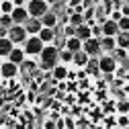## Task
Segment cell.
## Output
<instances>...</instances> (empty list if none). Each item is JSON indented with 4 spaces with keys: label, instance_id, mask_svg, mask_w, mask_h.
<instances>
[{
    "label": "cell",
    "instance_id": "cell-1",
    "mask_svg": "<svg viewBox=\"0 0 129 129\" xmlns=\"http://www.w3.org/2000/svg\"><path fill=\"white\" fill-rule=\"evenodd\" d=\"M39 63L43 70H53L55 63H59V47L55 43H47L39 53Z\"/></svg>",
    "mask_w": 129,
    "mask_h": 129
},
{
    "label": "cell",
    "instance_id": "cell-2",
    "mask_svg": "<svg viewBox=\"0 0 129 129\" xmlns=\"http://www.w3.org/2000/svg\"><path fill=\"white\" fill-rule=\"evenodd\" d=\"M43 47H45V43L39 39V35H29L27 41L23 43V49H25L27 57H39V53H41Z\"/></svg>",
    "mask_w": 129,
    "mask_h": 129
},
{
    "label": "cell",
    "instance_id": "cell-3",
    "mask_svg": "<svg viewBox=\"0 0 129 129\" xmlns=\"http://www.w3.org/2000/svg\"><path fill=\"white\" fill-rule=\"evenodd\" d=\"M99 63H101V74H105V76H113L119 68V61L113 57V53H103L99 57Z\"/></svg>",
    "mask_w": 129,
    "mask_h": 129
},
{
    "label": "cell",
    "instance_id": "cell-4",
    "mask_svg": "<svg viewBox=\"0 0 129 129\" xmlns=\"http://www.w3.org/2000/svg\"><path fill=\"white\" fill-rule=\"evenodd\" d=\"M27 10H29L31 17L41 19L43 14L49 10V2H47V0H29L27 2Z\"/></svg>",
    "mask_w": 129,
    "mask_h": 129
},
{
    "label": "cell",
    "instance_id": "cell-5",
    "mask_svg": "<svg viewBox=\"0 0 129 129\" xmlns=\"http://www.w3.org/2000/svg\"><path fill=\"white\" fill-rule=\"evenodd\" d=\"M14 45H23L25 41H27V37H29V33H27V29H25V25H12L10 29H8V35H6Z\"/></svg>",
    "mask_w": 129,
    "mask_h": 129
},
{
    "label": "cell",
    "instance_id": "cell-6",
    "mask_svg": "<svg viewBox=\"0 0 129 129\" xmlns=\"http://www.w3.org/2000/svg\"><path fill=\"white\" fill-rule=\"evenodd\" d=\"M82 49L90 55V57H101L105 51L101 49V39L99 37H88L86 41H82Z\"/></svg>",
    "mask_w": 129,
    "mask_h": 129
},
{
    "label": "cell",
    "instance_id": "cell-7",
    "mask_svg": "<svg viewBox=\"0 0 129 129\" xmlns=\"http://www.w3.org/2000/svg\"><path fill=\"white\" fill-rule=\"evenodd\" d=\"M19 72H21V66L14 63V61H10V59H4L2 63H0V74H2V78H6V80L17 78Z\"/></svg>",
    "mask_w": 129,
    "mask_h": 129
},
{
    "label": "cell",
    "instance_id": "cell-8",
    "mask_svg": "<svg viewBox=\"0 0 129 129\" xmlns=\"http://www.w3.org/2000/svg\"><path fill=\"white\" fill-rule=\"evenodd\" d=\"M51 76H53V82H63V80H68L70 76V66L68 63H55L53 70H51Z\"/></svg>",
    "mask_w": 129,
    "mask_h": 129
},
{
    "label": "cell",
    "instance_id": "cell-9",
    "mask_svg": "<svg viewBox=\"0 0 129 129\" xmlns=\"http://www.w3.org/2000/svg\"><path fill=\"white\" fill-rule=\"evenodd\" d=\"M10 14H12L14 25H25V23H27V19L31 17L29 10H27V6H14V10H12Z\"/></svg>",
    "mask_w": 129,
    "mask_h": 129
},
{
    "label": "cell",
    "instance_id": "cell-10",
    "mask_svg": "<svg viewBox=\"0 0 129 129\" xmlns=\"http://www.w3.org/2000/svg\"><path fill=\"white\" fill-rule=\"evenodd\" d=\"M101 27H103V35H111V37H117L119 31H121V29H119V23L113 21V19H109V17L105 19V23H103Z\"/></svg>",
    "mask_w": 129,
    "mask_h": 129
},
{
    "label": "cell",
    "instance_id": "cell-11",
    "mask_svg": "<svg viewBox=\"0 0 129 129\" xmlns=\"http://www.w3.org/2000/svg\"><path fill=\"white\" fill-rule=\"evenodd\" d=\"M6 59H10V61H14V63H19V66H21V63L27 59V53H25V49H23V45H14Z\"/></svg>",
    "mask_w": 129,
    "mask_h": 129
},
{
    "label": "cell",
    "instance_id": "cell-12",
    "mask_svg": "<svg viewBox=\"0 0 129 129\" xmlns=\"http://www.w3.org/2000/svg\"><path fill=\"white\" fill-rule=\"evenodd\" d=\"M41 27H43V23H41V19H37V17H29L27 23H25V29H27L29 35H37L39 31H41Z\"/></svg>",
    "mask_w": 129,
    "mask_h": 129
},
{
    "label": "cell",
    "instance_id": "cell-13",
    "mask_svg": "<svg viewBox=\"0 0 129 129\" xmlns=\"http://www.w3.org/2000/svg\"><path fill=\"white\" fill-rule=\"evenodd\" d=\"M41 23H43V27H51V29H55V27H57V23H59L57 12H53V10L49 8V10H47L43 17H41Z\"/></svg>",
    "mask_w": 129,
    "mask_h": 129
},
{
    "label": "cell",
    "instance_id": "cell-14",
    "mask_svg": "<svg viewBox=\"0 0 129 129\" xmlns=\"http://www.w3.org/2000/svg\"><path fill=\"white\" fill-rule=\"evenodd\" d=\"M115 47H117V37H111V35H103L101 37V49L105 53H113Z\"/></svg>",
    "mask_w": 129,
    "mask_h": 129
},
{
    "label": "cell",
    "instance_id": "cell-15",
    "mask_svg": "<svg viewBox=\"0 0 129 129\" xmlns=\"http://www.w3.org/2000/svg\"><path fill=\"white\" fill-rule=\"evenodd\" d=\"M39 39L47 45V43H53L55 41V29H51V27H41V31H39Z\"/></svg>",
    "mask_w": 129,
    "mask_h": 129
},
{
    "label": "cell",
    "instance_id": "cell-16",
    "mask_svg": "<svg viewBox=\"0 0 129 129\" xmlns=\"http://www.w3.org/2000/svg\"><path fill=\"white\" fill-rule=\"evenodd\" d=\"M12 47H14V43L8 37H0V59H6L8 53L12 51Z\"/></svg>",
    "mask_w": 129,
    "mask_h": 129
},
{
    "label": "cell",
    "instance_id": "cell-17",
    "mask_svg": "<svg viewBox=\"0 0 129 129\" xmlns=\"http://www.w3.org/2000/svg\"><path fill=\"white\" fill-rule=\"evenodd\" d=\"M88 59H90V55H88L84 49L74 51V61H72V66H76V68H84L86 63H88Z\"/></svg>",
    "mask_w": 129,
    "mask_h": 129
},
{
    "label": "cell",
    "instance_id": "cell-18",
    "mask_svg": "<svg viewBox=\"0 0 129 129\" xmlns=\"http://www.w3.org/2000/svg\"><path fill=\"white\" fill-rule=\"evenodd\" d=\"M76 37H80L82 41H86L88 37H92V25H88V23L78 25L76 27Z\"/></svg>",
    "mask_w": 129,
    "mask_h": 129
},
{
    "label": "cell",
    "instance_id": "cell-19",
    "mask_svg": "<svg viewBox=\"0 0 129 129\" xmlns=\"http://www.w3.org/2000/svg\"><path fill=\"white\" fill-rule=\"evenodd\" d=\"M66 47H68L70 51H80V49H82V39L76 37V35H72V37L66 39Z\"/></svg>",
    "mask_w": 129,
    "mask_h": 129
},
{
    "label": "cell",
    "instance_id": "cell-20",
    "mask_svg": "<svg viewBox=\"0 0 129 129\" xmlns=\"http://www.w3.org/2000/svg\"><path fill=\"white\" fill-rule=\"evenodd\" d=\"M59 61L72 66V61H74V51H70L68 47H61V49H59Z\"/></svg>",
    "mask_w": 129,
    "mask_h": 129
},
{
    "label": "cell",
    "instance_id": "cell-21",
    "mask_svg": "<svg viewBox=\"0 0 129 129\" xmlns=\"http://www.w3.org/2000/svg\"><path fill=\"white\" fill-rule=\"evenodd\" d=\"M86 72L88 74H101V63H99V57H90L88 63H86Z\"/></svg>",
    "mask_w": 129,
    "mask_h": 129
},
{
    "label": "cell",
    "instance_id": "cell-22",
    "mask_svg": "<svg viewBox=\"0 0 129 129\" xmlns=\"http://www.w3.org/2000/svg\"><path fill=\"white\" fill-rule=\"evenodd\" d=\"M68 23H70V25H74V27H78V25L86 23V19H84V14H82V12L72 10V12H70V19H68Z\"/></svg>",
    "mask_w": 129,
    "mask_h": 129
},
{
    "label": "cell",
    "instance_id": "cell-23",
    "mask_svg": "<svg viewBox=\"0 0 129 129\" xmlns=\"http://www.w3.org/2000/svg\"><path fill=\"white\" fill-rule=\"evenodd\" d=\"M117 45L129 49V31H119V35H117Z\"/></svg>",
    "mask_w": 129,
    "mask_h": 129
},
{
    "label": "cell",
    "instance_id": "cell-24",
    "mask_svg": "<svg viewBox=\"0 0 129 129\" xmlns=\"http://www.w3.org/2000/svg\"><path fill=\"white\" fill-rule=\"evenodd\" d=\"M14 25V21H12V14L10 12H0V27H6V29H10Z\"/></svg>",
    "mask_w": 129,
    "mask_h": 129
},
{
    "label": "cell",
    "instance_id": "cell-25",
    "mask_svg": "<svg viewBox=\"0 0 129 129\" xmlns=\"http://www.w3.org/2000/svg\"><path fill=\"white\" fill-rule=\"evenodd\" d=\"M113 57H115L117 61H125V57H127V49L125 47H115V49H113Z\"/></svg>",
    "mask_w": 129,
    "mask_h": 129
},
{
    "label": "cell",
    "instance_id": "cell-26",
    "mask_svg": "<svg viewBox=\"0 0 129 129\" xmlns=\"http://www.w3.org/2000/svg\"><path fill=\"white\" fill-rule=\"evenodd\" d=\"M117 127H129V113H117Z\"/></svg>",
    "mask_w": 129,
    "mask_h": 129
},
{
    "label": "cell",
    "instance_id": "cell-27",
    "mask_svg": "<svg viewBox=\"0 0 129 129\" xmlns=\"http://www.w3.org/2000/svg\"><path fill=\"white\" fill-rule=\"evenodd\" d=\"M12 10H14L12 0H0V12H12Z\"/></svg>",
    "mask_w": 129,
    "mask_h": 129
},
{
    "label": "cell",
    "instance_id": "cell-28",
    "mask_svg": "<svg viewBox=\"0 0 129 129\" xmlns=\"http://www.w3.org/2000/svg\"><path fill=\"white\" fill-rule=\"evenodd\" d=\"M117 113H129V99H119L117 101Z\"/></svg>",
    "mask_w": 129,
    "mask_h": 129
},
{
    "label": "cell",
    "instance_id": "cell-29",
    "mask_svg": "<svg viewBox=\"0 0 129 129\" xmlns=\"http://www.w3.org/2000/svg\"><path fill=\"white\" fill-rule=\"evenodd\" d=\"M117 23H119V29L121 31H129V14H123Z\"/></svg>",
    "mask_w": 129,
    "mask_h": 129
},
{
    "label": "cell",
    "instance_id": "cell-30",
    "mask_svg": "<svg viewBox=\"0 0 129 129\" xmlns=\"http://www.w3.org/2000/svg\"><path fill=\"white\" fill-rule=\"evenodd\" d=\"M72 35H76V27L70 25V23H66V25H63V37H72Z\"/></svg>",
    "mask_w": 129,
    "mask_h": 129
},
{
    "label": "cell",
    "instance_id": "cell-31",
    "mask_svg": "<svg viewBox=\"0 0 129 129\" xmlns=\"http://www.w3.org/2000/svg\"><path fill=\"white\" fill-rule=\"evenodd\" d=\"M21 70H25V72H27V70H35V61H33V59L29 61V57H27V59L21 63Z\"/></svg>",
    "mask_w": 129,
    "mask_h": 129
},
{
    "label": "cell",
    "instance_id": "cell-32",
    "mask_svg": "<svg viewBox=\"0 0 129 129\" xmlns=\"http://www.w3.org/2000/svg\"><path fill=\"white\" fill-rule=\"evenodd\" d=\"M92 37H103V27L101 25H92Z\"/></svg>",
    "mask_w": 129,
    "mask_h": 129
},
{
    "label": "cell",
    "instance_id": "cell-33",
    "mask_svg": "<svg viewBox=\"0 0 129 129\" xmlns=\"http://www.w3.org/2000/svg\"><path fill=\"white\" fill-rule=\"evenodd\" d=\"M121 17H123V12H121V10H113V12L109 14V19H113V21H119Z\"/></svg>",
    "mask_w": 129,
    "mask_h": 129
},
{
    "label": "cell",
    "instance_id": "cell-34",
    "mask_svg": "<svg viewBox=\"0 0 129 129\" xmlns=\"http://www.w3.org/2000/svg\"><path fill=\"white\" fill-rule=\"evenodd\" d=\"M76 123L72 121V119H63V127H74Z\"/></svg>",
    "mask_w": 129,
    "mask_h": 129
},
{
    "label": "cell",
    "instance_id": "cell-35",
    "mask_svg": "<svg viewBox=\"0 0 129 129\" xmlns=\"http://www.w3.org/2000/svg\"><path fill=\"white\" fill-rule=\"evenodd\" d=\"M14 6H27V0H12Z\"/></svg>",
    "mask_w": 129,
    "mask_h": 129
},
{
    "label": "cell",
    "instance_id": "cell-36",
    "mask_svg": "<svg viewBox=\"0 0 129 129\" xmlns=\"http://www.w3.org/2000/svg\"><path fill=\"white\" fill-rule=\"evenodd\" d=\"M121 12H123V14H129V4H125V6L121 8Z\"/></svg>",
    "mask_w": 129,
    "mask_h": 129
},
{
    "label": "cell",
    "instance_id": "cell-37",
    "mask_svg": "<svg viewBox=\"0 0 129 129\" xmlns=\"http://www.w3.org/2000/svg\"><path fill=\"white\" fill-rule=\"evenodd\" d=\"M47 2H49V6H51V4H55V0H47Z\"/></svg>",
    "mask_w": 129,
    "mask_h": 129
},
{
    "label": "cell",
    "instance_id": "cell-38",
    "mask_svg": "<svg viewBox=\"0 0 129 129\" xmlns=\"http://www.w3.org/2000/svg\"><path fill=\"white\" fill-rule=\"evenodd\" d=\"M2 80H4V78H2V74H0V84H2Z\"/></svg>",
    "mask_w": 129,
    "mask_h": 129
},
{
    "label": "cell",
    "instance_id": "cell-39",
    "mask_svg": "<svg viewBox=\"0 0 129 129\" xmlns=\"http://www.w3.org/2000/svg\"><path fill=\"white\" fill-rule=\"evenodd\" d=\"M27 2H29V0H27Z\"/></svg>",
    "mask_w": 129,
    "mask_h": 129
},
{
    "label": "cell",
    "instance_id": "cell-40",
    "mask_svg": "<svg viewBox=\"0 0 129 129\" xmlns=\"http://www.w3.org/2000/svg\"><path fill=\"white\" fill-rule=\"evenodd\" d=\"M0 63H2V61H0Z\"/></svg>",
    "mask_w": 129,
    "mask_h": 129
}]
</instances>
